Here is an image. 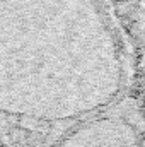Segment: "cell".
I'll list each match as a JSON object with an SVG mask.
<instances>
[{
  "mask_svg": "<svg viewBox=\"0 0 145 147\" xmlns=\"http://www.w3.org/2000/svg\"><path fill=\"white\" fill-rule=\"evenodd\" d=\"M114 121H97L67 139L60 147H140L130 130H116Z\"/></svg>",
  "mask_w": 145,
  "mask_h": 147,
  "instance_id": "6da1fadb",
  "label": "cell"
}]
</instances>
